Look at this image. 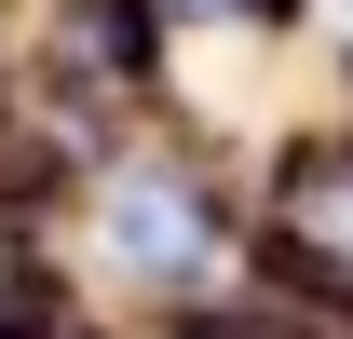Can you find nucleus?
<instances>
[{
  "instance_id": "f257e3e1",
  "label": "nucleus",
  "mask_w": 353,
  "mask_h": 339,
  "mask_svg": "<svg viewBox=\"0 0 353 339\" xmlns=\"http://www.w3.org/2000/svg\"><path fill=\"white\" fill-rule=\"evenodd\" d=\"M123 258L150 271V285H190V258H204V217L176 204V190H136V204H123Z\"/></svg>"
},
{
  "instance_id": "f03ea898",
  "label": "nucleus",
  "mask_w": 353,
  "mask_h": 339,
  "mask_svg": "<svg viewBox=\"0 0 353 339\" xmlns=\"http://www.w3.org/2000/svg\"><path fill=\"white\" fill-rule=\"evenodd\" d=\"M14 339H82V326H54V312H41V326H14Z\"/></svg>"
}]
</instances>
